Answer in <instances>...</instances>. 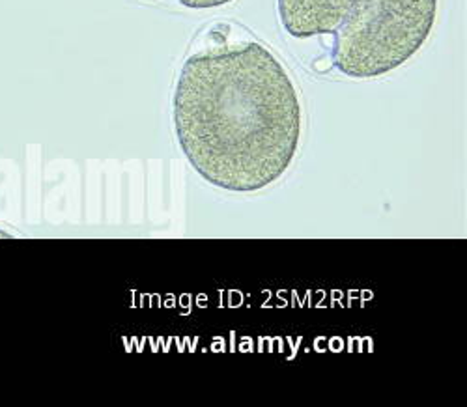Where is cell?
I'll return each instance as SVG.
<instances>
[{"label":"cell","mask_w":467,"mask_h":407,"mask_svg":"<svg viewBox=\"0 0 467 407\" xmlns=\"http://www.w3.org/2000/svg\"><path fill=\"white\" fill-rule=\"evenodd\" d=\"M172 124L189 165L213 187L256 193L296 159L303 109L285 64L256 39L189 55L172 96Z\"/></svg>","instance_id":"obj_1"},{"label":"cell","mask_w":467,"mask_h":407,"mask_svg":"<svg viewBox=\"0 0 467 407\" xmlns=\"http://www.w3.org/2000/svg\"><path fill=\"white\" fill-rule=\"evenodd\" d=\"M436 19L438 0H356L333 32V66L352 78L391 73L420 51Z\"/></svg>","instance_id":"obj_2"},{"label":"cell","mask_w":467,"mask_h":407,"mask_svg":"<svg viewBox=\"0 0 467 407\" xmlns=\"http://www.w3.org/2000/svg\"><path fill=\"white\" fill-rule=\"evenodd\" d=\"M356 0H277L283 28L297 39L333 34Z\"/></svg>","instance_id":"obj_3"},{"label":"cell","mask_w":467,"mask_h":407,"mask_svg":"<svg viewBox=\"0 0 467 407\" xmlns=\"http://www.w3.org/2000/svg\"><path fill=\"white\" fill-rule=\"evenodd\" d=\"M178 3L189 10H210V8L226 6L234 3V0H178Z\"/></svg>","instance_id":"obj_4"}]
</instances>
